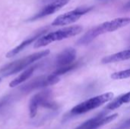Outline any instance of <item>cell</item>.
I'll return each mask as SVG.
<instances>
[{
	"label": "cell",
	"mask_w": 130,
	"mask_h": 129,
	"mask_svg": "<svg viewBox=\"0 0 130 129\" xmlns=\"http://www.w3.org/2000/svg\"><path fill=\"white\" fill-rule=\"evenodd\" d=\"M1 81H2V79H1V78H0V82H1Z\"/></svg>",
	"instance_id": "21"
},
{
	"label": "cell",
	"mask_w": 130,
	"mask_h": 129,
	"mask_svg": "<svg viewBox=\"0 0 130 129\" xmlns=\"http://www.w3.org/2000/svg\"><path fill=\"white\" fill-rule=\"evenodd\" d=\"M130 128V119L123 123L117 129H128Z\"/></svg>",
	"instance_id": "18"
},
{
	"label": "cell",
	"mask_w": 130,
	"mask_h": 129,
	"mask_svg": "<svg viewBox=\"0 0 130 129\" xmlns=\"http://www.w3.org/2000/svg\"><path fill=\"white\" fill-rule=\"evenodd\" d=\"M50 1H53V0H43V2L45 3V2H50Z\"/></svg>",
	"instance_id": "20"
},
{
	"label": "cell",
	"mask_w": 130,
	"mask_h": 129,
	"mask_svg": "<svg viewBox=\"0 0 130 129\" xmlns=\"http://www.w3.org/2000/svg\"><path fill=\"white\" fill-rule=\"evenodd\" d=\"M82 31V27L80 25H75V26L65 27L41 36L35 42L34 47L37 49L43 47L50 44L51 43L62 40L76 36L79 34Z\"/></svg>",
	"instance_id": "3"
},
{
	"label": "cell",
	"mask_w": 130,
	"mask_h": 129,
	"mask_svg": "<svg viewBox=\"0 0 130 129\" xmlns=\"http://www.w3.org/2000/svg\"><path fill=\"white\" fill-rule=\"evenodd\" d=\"M51 96L52 93L50 90H44L35 94L31 98L29 105L30 116L31 118H34L37 116V110L40 106L50 109H57V105L50 100Z\"/></svg>",
	"instance_id": "5"
},
{
	"label": "cell",
	"mask_w": 130,
	"mask_h": 129,
	"mask_svg": "<svg viewBox=\"0 0 130 129\" xmlns=\"http://www.w3.org/2000/svg\"><path fill=\"white\" fill-rule=\"evenodd\" d=\"M78 63H73L70 65H68V66H66V67H62V68H57L53 73V75L56 76V77H59V75H62L63 74H66L73 69H75L77 66H78Z\"/></svg>",
	"instance_id": "15"
},
{
	"label": "cell",
	"mask_w": 130,
	"mask_h": 129,
	"mask_svg": "<svg viewBox=\"0 0 130 129\" xmlns=\"http://www.w3.org/2000/svg\"><path fill=\"white\" fill-rule=\"evenodd\" d=\"M113 94L111 92L106 93L101 95H98L97 97H92L89 100H87L82 103L78 104L75 107H73L70 111V115L76 116L85 113L92 109L100 107L103 104L112 100L113 99Z\"/></svg>",
	"instance_id": "4"
},
{
	"label": "cell",
	"mask_w": 130,
	"mask_h": 129,
	"mask_svg": "<svg viewBox=\"0 0 130 129\" xmlns=\"http://www.w3.org/2000/svg\"><path fill=\"white\" fill-rule=\"evenodd\" d=\"M47 30L46 28L45 29H42L41 30L37 32L35 34H34L33 36H31L30 37L26 39L24 41H23L21 43H20L18 46H17L15 48L12 49L11 50H10L7 54H6V57L7 58H11L14 56H16L17 54H18L19 52H21L22 50H24L27 46H28L29 45H30L33 42H34L35 40H37L39 38H40L41 36H43V34H44L46 33V31Z\"/></svg>",
	"instance_id": "11"
},
{
	"label": "cell",
	"mask_w": 130,
	"mask_h": 129,
	"mask_svg": "<svg viewBox=\"0 0 130 129\" xmlns=\"http://www.w3.org/2000/svg\"><path fill=\"white\" fill-rule=\"evenodd\" d=\"M76 58V51L73 48H67L61 52L56 59V66L57 68L66 67L73 64Z\"/></svg>",
	"instance_id": "10"
},
{
	"label": "cell",
	"mask_w": 130,
	"mask_h": 129,
	"mask_svg": "<svg viewBox=\"0 0 130 129\" xmlns=\"http://www.w3.org/2000/svg\"><path fill=\"white\" fill-rule=\"evenodd\" d=\"M93 7H79L58 16L52 23L53 26H64L77 21L84 14L91 11Z\"/></svg>",
	"instance_id": "6"
},
{
	"label": "cell",
	"mask_w": 130,
	"mask_h": 129,
	"mask_svg": "<svg viewBox=\"0 0 130 129\" xmlns=\"http://www.w3.org/2000/svg\"><path fill=\"white\" fill-rule=\"evenodd\" d=\"M10 98L11 97L9 96H6V97H3L2 99L0 100V109L8 103V102L10 100Z\"/></svg>",
	"instance_id": "17"
},
{
	"label": "cell",
	"mask_w": 130,
	"mask_h": 129,
	"mask_svg": "<svg viewBox=\"0 0 130 129\" xmlns=\"http://www.w3.org/2000/svg\"><path fill=\"white\" fill-rule=\"evenodd\" d=\"M69 0H53L47 2H45V5L36 14H34L32 17L29 18L30 21H34L46 16L50 15L59 11L63 6H65Z\"/></svg>",
	"instance_id": "8"
},
{
	"label": "cell",
	"mask_w": 130,
	"mask_h": 129,
	"mask_svg": "<svg viewBox=\"0 0 130 129\" xmlns=\"http://www.w3.org/2000/svg\"><path fill=\"white\" fill-rule=\"evenodd\" d=\"M50 51L49 49H46L29 55L24 58L14 61L12 62H10L2 67V68L0 69V75L3 77H8L11 75H14L21 71V70L26 68L30 64L40 60L42 58L47 56L50 54Z\"/></svg>",
	"instance_id": "2"
},
{
	"label": "cell",
	"mask_w": 130,
	"mask_h": 129,
	"mask_svg": "<svg viewBox=\"0 0 130 129\" xmlns=\"http://www.w3.org/2000/svg\"><path fill=\"white\" fill-rule=\"evenodd\" d=\"M130 78V68L124 71L114 72L111 75V78L113 80H122Z\"/></svg>",
	"instance_id": "16"
},
{
	"label": "cell",
	"mask_w": 130,
	"mask_h": 129,
	"mask_svg": "<svg viewBox=\"0 0 130 129\" xmlns=\"http://www.w3.org/2000/svg\"><path fill=\"white\" fill-rule=\"evenodd\" d=\"M129 59L130 49H126V50L121 51V52H119L117 53H115V54L104 57L101 60V62L103 64H109V63H113V62L125 61V60H127Z\"/></svg>",
	"instance_id": "12"
},
{
	"label": "cell",
	"mask_w": 130,
	"mask_h": 129,
	"mask_svg": "<svg viewBox=\"0 0 130 129\" xmlns=\"http://www.w3.org/2000/svg\"><path fill=\"white\" fill-rule=\"evenodd\" d=\"M124 8H125V9H127V10L130 9V1L129 2H127V3L125 5V6H124Z\"/></svg>",
	"instance_id": "19"
},
{
	"label": "cell",
	"mask_w": 130,
	"mask_h": 129,
	"mask_svg": "<svg viewBox=\"0 0 130 129\" xmlns=\"http://www.w3.org/2000/svg\"><path fill=\"white\" fill-rule=\"evenodd\" d=\"M130 24V17H118L113 20L104 22L91 29L88 31L82 37H81L78 41V45H86L93 41L95 38L101 34L113 32L118 29L124 27Z\"/></svg>",
	"instance_id": "1"
},
{
	"label": "cell",
	"mask_w": 130,
	"mask_h": 129,
	"mask_svg": "<svg viewBox=\"0 0 130 129\" xmlns=\"http://www.w3.org/2000/svg\"><path fill=\"white\" fill-rule=\"evenodd\" d=\"M129 103H130V91L114 99L111 103H110L104 108V109H105V111L106 110H108V111L114 110V109L120 108L121 106Z\"/></svg>",
	"instance_id": "13"
},
{
	"label": "cell",
	"mask_w": 130,
	"mask_h": 129,
	"mask_svg": "<svg viewBox=\"0 0 130 129\" xmlns=\"http://www.w3.org/2000/svg\"><path fill=\"white\" fill-rule=\"evenodd\" d=\"M37 68V66H33V67H30L29 68H27V70H25L22 74H21L18 77H17L15 79H14L12 81L10 82L9 84V87H16V86H18L19 84H22L24 81H25L26 80H27L34 73L35 68Z\"/></svg>",
	"instance_id": "14"
},
{
	"label": "cell",
	"mask_w": 130,
	"mask_h": 129,
	"mask_svg": "<svg viewBox=\"0 0 130 129\" xmlns=\"http://www.w3.org/2000/svg\"><path fill=\"white\" fill-rule=\"evenodd\" d=\"M59 81V77H56L53 74L48 76H41L32 80L31 81L26 84L25 85H23L21 88V90L24 93H28L36 89L56 84Z\"/></svg>",
	"instance_id": "7"
},
{
	"label": "cell",
	"mask_w": 130,
	"mask_h": 129,
	"mask_svg": "<svg viewBox=\"0 0 130 129\" xmlns=\"http://www.w3.org/2000/svg\"><path fill=\"white\" fill-rule=\"evenodd\" d=\"M118 116V114L115 113L113 115L107 116L101 114L100 116H98L94 118H92L84 123H82L81 125L77 127L75 129H97L101 126H104L114 119H117Z\"/></svg>",
	"instance_id": "9"
}]
</instances>
